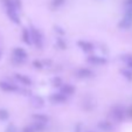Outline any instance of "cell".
<instances>
[{
  "mask_svg": "<svg viewBox=\"0 0 132 132\" xmlns=\"http://www.w3.org/2000/svg\"><path fill=\"white\" fill-rule=\"evenodd\" d=\"M29 29H30V34H32L33 45H34L36 48L41 49V48L43 47V36H42V34H41V32L34 27H30Z\"/></svg>",
  "mask_w": 132,
  "mask_h": 132,
  "instance_id": "6da1fadb",
  "label": "cell"
},
{
  "mask_svg": "<svg viewBox=\"0 0 132 132\" xmlns=\"http://www.w3.org/2000/svg\"><path fill=\"white\" fill-rule=\"evenodd\" d=\"M26 59H27V52L23 48L18 47L13 50V60L16 61V63L21 64L26 61Z\"/></svg>",
  "mask_w": 132,
  "mask_h": 132,
  "instance_id": "7a4b0ae2",
  "label": "cell"
},
{
  "mask_svg": "<svg viewBox=\"0 0 132 132\" xmlns=\"http://www.w3.org/2000/svg\"><path fill=\"white\" fill-rule=\"evenodd\" d=\"M124 116H125V111H124V109H123L122 106L116 105V106L112 108V110H111V117L113 118L115 120L120 122V120L124 118Z\"/></svg>",
  "mask_w": 132,
  "mask_h": 132,
  "instance_id": "3957f363",
  "label": "cell"
},
{
  "mask_svg": "<svg viewBox=\"0 0 132 132\" xmlns=\"http://www.w3.org/2000/svg\"><path fill=\"white\" fill-rule=\"evenodd\" d=\"M119 28H123V29H129L132 26V13L131 12H125L124 18L122 19L119 23H118Z\"/></svg>",
  "mask_w": 132,
  "mask_h": 132,
  "instance_id": "277c9868",
  "label": "cell"
},
{
  "mask_svg": "<svg viewBox=\"0 0 132 132\" xmlns=\"http://www.w3.org/2000/svg\"><path fill=\"white\" fill-rule=\"evenodd\" d=\"M0 89L5 92H15L19 90V88H18L15 84H13V83L1 81V82H0Z\"/></svg>",
  "mask_w": 132,
  "mask_h": 132,
  "instance_id": "5b68a950",
  "label": "cell"
},
{
  "mask_svg": "<svg viewBox=\"0 0 132 132\" xmlns=\"http://www.w3.org/2000/svg\"><path fill=\"white\" fill-rule=\"evenodd\" d=\"M49 101L53 104H62L67 101V96H64L62 92H57V94H53L49 97Z\"/></svg>",
  "mask_w": 132,
  "mask_h": 132,
  "instance_id": "8992f818",
  "label": "cell"
},
{
  "mask_svg": "<svg viewBox=\"0 0 132 132\" xmlns=\"http://www.w3.org/2000/svg\"><path fill=\"white\" fill-rule=\"evenodd\" d=\"M88 62L95 65H102V64H105L108 61L105 57H101V56H97V55H90L88 57Z\"/></svg>",
  "mask_w": 132,
  "mask_h": 132,
  "instance_id": "52a82bcc",
  "label": "cell"
},
{
  "mask_svg": "<svg viewBox=\"0 0 132 132\" xmlns=\"http://www.w3.org/2000/svg\"><path fill=\"white\" fill-rule=\"evenodd\" d=\"M6 12H7V15L11 21H13L14 23H20V16L18 14V10L11 8V10H6Z\"/></svg>",
  "mask_w": 132,
  "mask_h": 132,
  "instance_id": "ba28073f",
  "label": "cell"
},
{
  "mask_svg": "<svg viewBox=\"0 0 132 132\" xmlns=\"http://www.w3.org/2000/svg\"><path fill=\"white\" fill-rule=\"evenodd\" d=\"M77 46L83 50V52H85V53L92 52V50H94V48H95V47H94V45H92L91 42H89V41H83V40L78 41V42H77Z\"/></svg>",
  "mask_w": 132,
  "mask_h": 132,
  "instance_id": "9c48e42d",
  "label": "cell"
},
{
  "mask_svg": "<svg viewBox=\"0 0 132 132\" xmlns=\"http://www.w3.org/2000/svg\"><path fill=\"white\" fill-rule=\"evenodd\" d=\"M76 74H77V76L80 78H88V77H91L92 75H94V72L89 68H80Z\"/></svg>",
  "mask_w": 132,
  "mask_h": 132,
  "instance_id": "30bf717a",
  "label": "cell"
},
{
  "mask_svg": "<svg viewBox=\"0 0 132 132\" xmlns=\"http://www.w3.org/2000/svg\"><path fill=\"white\" fill-rule=\"evenodd\" d=\"M60 92H62L64 96H70V95H72V94L75 92V88L72 87L71 84L65 83V84L61 85V91Z\"/></svg>",
  "mask_w": 132,
  "mask_h": 132,
  "instance_id": "8fae6325",
  "label": "cell"
},
{
  "mask_svg": "<svg viewBox=\"0 0 132 132\" xmlns=\"http://www.w3.org/2000/svg\"><path fill=\"white\" fill-rule=\"evenodd\" d=\"M15 80H18L19 82L21 83V84L23 85H30L32 84V81H30L29 77H27L26 75H22V74H15L14 75Z\"/></svg>",
  "mask_w": 132,
  "mask_h": 132,
  "instance_id": "7c38bea8",
  "label": "cell"
},
{
  "mask_svg": "<svg viewBox=\"0 0 132 132\" xmlns=\"http://www.w3.org/2000/svg\"><path fill=\"white\" fill-rule=\"evenodd\" d=\"M22 40H23V42H25L26 45H33L30 29H28V28H23V30H22Z\"/></svg>",
  "mask_w": 132,
  "mask_h": 132,
  "instance_id": "4fadbf2b",
  "label": "cell"
},
{
  "mask_svg": "<svg viewBox=\"0 0 132 132\" xmlns=\"http://www.w3.org/2000/svg\"><path fill=\"white\" fill-rule=\"evenodd\" d=\"M98 127L105 132H110L112 130V125L110 122H100L98 123Z\"/></svg>",
  "mask_w": 132,
  "mask_h": 132,
  "instance_id": "5bb4252c",
  "label": "cell"
},
{
  "mask_svg": "<svg viewBox=\"0 0 132 132\" xmlns=\"http://www.w3.org/2000/svg\"><path fill=\"white\" fill-rule=\"evenodd\" d=\"M33 119L34 122H39V123H42V124H46L48 122V117L45 115H40V113H37V115H33Z\"/></svg>",
  "mask_w": 132,
  "mask_h": 132,
  "instance_id": "9a60e30c",
  "label": "cell"
},
{
  "mask_svg": "<svg viewBox=\"0 0 132 132\" xmlns=\"http://www.w3.org/2000/svg\"><path fill=\"white\" fill-rule=\"evenodd\" d=\"M32 102H33V105H34V106L41 108V106H43V103H45V101H43V98L40 97V96H35V97L32 100Z\"/></svg>",
  "mask_w": 132,
  "mask_h": 132,
  "instance_id": "2e32d148",
  "label": "cell"
},
{
  "mask_svg": "<svg viewBox=\"0 0 132 132\" xmlns=\"http://www.w3.org/2000/svg\"><path fill=\"white\" fill-rule=\"evenodd\" d=\"M10 118V112L5 109H0V120H7Z\"/></svg>",
  "mask_w": 132,
  "mask_h": 132,
  "instance_id": "e0dca14e",
  "label": "cell"
},
{
  "mask_svg": "<svg viewBox=\"0 0 132 132\" xmlns=\"http://www.w3.org/2000/svg\"><path fill=\"white\" fill-rule=\"evenodd\" d=\"M65 0H52V6L54 8H59L62 5H64Z\"/></svg>",
  "mask_w": 132,
  "mask_h": 132,
  "instance_id": "ac0fdd59",
  "label": "cell"
},
{
  "mask_svg": "<svg viewBox=\"0 0 132 132\" xmlns=\"http://www.w3.org/2000/svg\"><path fill=\"white\" fill-rule=\"evenodd\" d=\"M123 61H125L126 64L132 69V55H125V56H123Z\"/></svg>",
  "mask_w": 132,
  "mask_h": 132,
  "instance_id": "d6986e66",
  "label": "cell"
},
{
  "mask_svg": "<svg viewBox=\"0 0 132 132\" xmlns=\"http://www.w3.org/2000/svg\"><path fill=\"white\" fill-rule=\"evenodd\" d=\"M122 72L124 74V76L127 80H132V71H130V70H123Z\"/></svg>",
  "mask_w": 132,
  "mask_h": 132,
  "instance_id": "ffe728a7",
  "label": "cell"
},
{
  "mask_svg": "<svg viewBox=\"0 0 132 132\" xmlns=\"http://www.w3.org/2000/svg\"><path fill=\"white\" fill-rule=\"evenodd\" d=\"M6 132H16V127L13 124H11V125H8V127L6 129Z\"/></svg>",
  "mask_w": 132,
  "mask_h": 132,
  "instance_id": "44dd1931",
  "label": "cell"
},
{
  "mask_svg": "<svg viewBox=\"0 0 132 132\" xmlns=\"http://www.w3.org/2000/svg\"><path fill=\"white\" fill-rule=\"evenodd\" d=\"M33 64H34L35 68H39V69H41V68H42V63H41L40 61H36V60H35L34 62H33Z\"/></svg>",
  "mask_w": 132,
  "mask_h": 132,
  "instance_id": "7402d4cb",
  "label": "cell"
},
{
  "mask_svg": "<svg viewBox=\"0 0 132 132\" xmlns=\"http://www.w3.org/2000/svg\"><path fill=\"white\" fill-rule=\"evenodd\" d=\"M13 3H14V5H15V7H16V10L21 7V1H20V0H13Z\"/></svg>",
  "mask_w": 132,
  "mask_h": 132,
  "instance_id": "603a6c76",
  "label": "cell"
},
{
  "mask_svg": "<svg viewBox=\"0 0 132 132\" xmlns=\"http://www.w3.org/2000/svg\"><path fill=\"white\" fill-rule=\"evenodd\" d=\"M22 132H35L34 130H33V127L32 126H26L25 129H23V131Z\"/></svg>",
  "mask_w": 132,
  "mask_h": 132,
  "instance_id": "cb8c5ba5",
  "label": "cell"
},
{
  "mask_svg": "<svg viewBox=\"0 0 132 132\" xmlns=\"http://www.w3.org/2000/svg\"><path fill=\"white\" fill-rule=\"evenodd\" d=\"M127 113H129V116H130V117H132V106L129 109V111H127Z\"/></svg>",
  "mask_w": 132,
  "mask_h": 132,
  "instance_id": "d4e9b609",
  "label": "cell"
},
{
  "mask_svg": "<svg viewBox=\"0 0 132 132\" xmlns=\"http://www.w3.org/2000/svg\"><path fill=\"white\" fill-rule=\"evenodd\" d=\"M0 57H1V52H0Z\"/></svg>",
  "mask_w": 132,
  "mask_h": 132,
  "instance_id": "484cf974",
  "label": "cell"
}]
</instances>
